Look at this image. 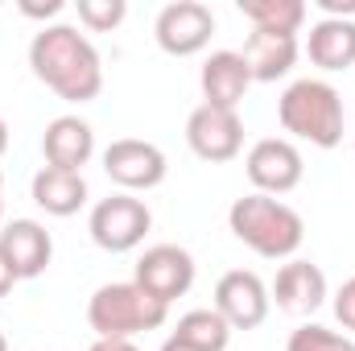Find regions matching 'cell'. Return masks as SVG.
Returning <instances> with one entry per match:
<instances>
[{
    "mask_svg": "<svg viewBox=\"0 0 355 351\" xmlns=\"http://www.w3.org/2000/svg\"><path fill=\"white\" fill-rule=\"evenodd\" d=\"M352 145H355V137H352Z\"/></svg>",
    "mask_w": 355,
    "mask_h": 351,
    "instance_id": "1f68e13d",
    "label": "cell"
},
{
    "mask_svg": "<svg viewBox=\"0 0 355 351\" xmlns=\"http://www.w3.org/2000/svg\"><path fill=\"white\" fill-rule=\"evenodd\" d=\"M277 120L293 141H310L314 149H335L343 141L347 108H343V95L327 79H297L281 91Z\"/></svg>",
    "mask_w": 355,
    "mask_h": 351,
    "instance_id": "3957f363",
    "label": "cell"
},
{
    "mask_svg": "<svg viewBox=\"0 0 355 351\" xmlns=\"http://www.w3.org/2000/svg\"><path fill=\"white\" fill-rule=\"evenodd\" d=\"M166 318H170V306L153 302L137 281H107L87 302V323L95 339H132L141 331L166 327Z\"/></svg>",
    "mask_w": 355,
    "mask_h": 351,
    "instance_id": "277c9868",
    "label": "cell"
},
{
    "mask_svg": "<svg viewBox=\"0 0 355 351\" xmlns=\"http://www.w3.org/2000/svg\"><path fill=\"white\" fill-rule=\"evenodd\" d=\"M0 257L17 273V281H33L50 268L54 240L37 219H12L0 228Z\"/></svg>",
    "mask_w": 355,
    "mask_h": 351,
    "instance_id": "7c38bea8",
    "label": "cell"
},
{
    "mask_svg": "<svg viewBox=\"0 0 355 351\" xmlns=\"http://www.w3.org/2000/svg\"><path fill=\"white\" fill-rule=\"evenodd\" d=\"M0 190H4V174H0Z\"/></svg>",
    "mask_w": 355,
    "mask_h": 351,
    "instance_id": "4dcf8cb0",
    "label": "cell"
},
{
    "mask_svg": "<svg viewBox=\"0 0 355 351\" xmlns=\"http://www.w3.org/2000/svg\"><path fill=\"white\" fill-rule=\"evenodd\" d=\"M297 33H272V29H252L244 42V62L252 71V83H277L293 71L297 62Z\"/></svg>",
    "mask_w": 355,
    "mask_h": 351,
    "instance_id": "2e32d148",
    "label": "cell"
},
{
    "mask_svg": "<svg viewBox=\"0 0 355 351\" xmlns=\"http://www.w3.org/2000/svg\"><path fill=\"white\" fill-rule=\"evenodd\" d=\"M285 351H355V339L352 335H339L331 327H318V323H306L289 335Z\"/></svg>",
    "mask_w": 355,
    "mask_h": 351,
    "instance_id": "44dd1931",
    "label": "cell"
},
{
    "mask_svg": "<svg viewBox=\"0 0 355 351\" xmlns=\"http://www.w3.org/2000/svg\"><path fill=\"white\" fill-rule=\"evenodd\" d=\"M12 285H17V273H12L8 261L0 257V298H8V293H12Z\"/></svg>",
    "mask_w": 355,
    "mask_h": 351,
    "instance_id": "484cf974",
    "label": "cell"
},
{
    "mask_svg": "<svg viewBox=\"0 0 355 351\" xmlns=\"http://www.w3.org/2000/svg\"><path fill=\"white\" fill-rule=\"evenodd\" d=\"M42 153H46V166L83 174V166L95 157V132L79 116H54L42 132Z\"/></svg>",
    "mask_w": 355,
    "mask_h": 351,
    "instance_id": "5bb4252c",
    "label": "cell"
},
{
    "mask_svg": "<svg viewBox=\"0 0 355 351\" xmlns=\"http://www.w3.org/2000/svg\"><path fill=\"white\" fill-rule=\"evenodd\" d=\"M103 174L112 178L124 194H137V190H153L162 186L170 174V162L166 153L153 145V141H141V137H120L103 149Z\"/></svg>",
    "mask_w": 355,
    "mask_h": 351,
    "instance_id": "8992f818",
    "label": "cell"
},
{
    "mask_svg": "<svg viewBox=\"0 0 355 351\" xmlns=\"http://www.w3.org/2000/svg\"><path fill=\"white\" fill-rule=\"evenodd\" d=\"M174 339L190 343L194 351H227L232 343V327L223 323V314L215 306H202V310H186L174 327Z\"/></svg>",
    "mask_w": 355,
    "mask_h": 351,
    "instance_id": "d6986e66",
    "label": "cell"
},
{
    "mask_svg": "<svg viewBox=\"0 0 355 351\" xmlns=\"http://www.w3.org/2000/svg\"><path fill=\"white\" fill-rule=\"evenodd\" d=\"M211 33H215V12L202 0H174L153 21V37L170 58H190V54L207 50Z\"/></svg>",
    "mask_w": 355,
    "mask_h": 351,
    "instance_id": "ba28073f",
    "label": "cell"
},
{
    "mask_svg": "<svg viewBox=\"0 0 355 351\" xmlns=\"http://www.w3.org/2000/svg\"><path fill=\"white\" fill-rule=\"evenodd\" d=\"M132 281H137L153 302L174 306L178 298H186L190 285H194V257H190L186 248H178V244H153V248L141 252Z\"/></svg>",
    "mask_w": 355,
    "mask_h": 351,
    "instance_id": "9c48e42d",
    "label": "cell"
},
{
    "mask_svg": "<svg viewBox=\"0 0 355 351\" xmlns=\"http://www.w3.org/2000/svg\"><path fill=\"white\" fill-rule=\"evenodd\" d=\"M0 351H8V339H4V331H0Z\"/></svg>",
    "mask_w": 355,
    "mask_h": 351,
    "instance_id": "f1b7e54d",
    "label": "cell"
},
{
    "mask_svg": "<svg viewBox=\"0 0 355 351\" xmlns=\"http://www.w3.org/2000/svg\"><path fill=\"white\" fill-rule=\"evenodd\" d=\"M227 228H232V236H236L244 248H252V252L265 257V261H285V257H293V252L302 248V240H306L302 215H297L289 203L268 198V194H257V190L232 203Z\"/></svg>",
    "mask_w": 355,
    "mask_h": 351,
    "instance_id": "7a4b0ae2",
    "label": "cell"
},
{
    "mask_svg": "<svg viewBox=\"0 0 355 351\" xmlns=\"http://www.w3.org/2000/svg\"><path fill=\"white\" fill-rule=\"evenodd\" d=\"M21 12H25V17H58V12H62V0H46V4L21 0Z\"/></svg>",
    "mask_w": 355,
    "mask_h": 351,
    "instance_id": "cb8c5ba5",
    "label": "cell"
},
{
    "mask_svg": "<svg viewBox=\"0 0 355 351\" xmlns=\"http://www.w3.org/2000/svg\"><path fill=\"white\" fill-rule=\"evenodd\" d=\"M240 12L252 21V29L272 33H297L306 25V0H240Z\"/></svg>",
    "mask_w": 355,
    "mask_h": 351,
    "instance_id": "ffe728a7",
    "label": "cell"
},
{
    "mask_svg": "<svg viewBox=\"0 0 355 351\" xmlns=\"http://www.w3.org/2000/svg\"><path fill=\"white\" fill-rule=\"evenodd\" d=\"M29 67L67 103H91L103 91V58L75 25H42L29 42Z\"/></svg>",
    "mask_w": 355,
    "mask_h": 351,
    "instance_id": "6da1fadb",
    "label": "cell"
},
{
    "mask_svg": "<svg viewBox=\"0 0 355 351\" xmlns=\"http://www.w3.org/2000/svg\"><path fill=\"white\" fill-rule=\"evenodd\" d=\"M4 149H8V124H4V116H0V157H4Z\"/></svg>",
    "mask_w": 355,
    "mask_h": 351,
    "instance_id": "83f0119b",
    "label": "cell"
},
{
    "mask_svg": "<svg viewBox=\"0 0 355 351\" xmlns=\"http://www.w3.org/2000/svg\"><path fill=\"white\" fill-rule=\"evenodd\" d=\"M268 306H272L268 285L252 268H232L215 285V310L223 314L232 331H257L268 318Z\"/></svg>",
    "mask_w": 355,
    "mask_h": 351,
    "instance_id": "8fae6325",
    "label": "cell"
},
{
    "mask_svg": "<svg viewBox=\"0 0 355 351\" xmlns=\"http://www.w3.org/2000/svg\"><path fill=\"white\" fill-rule=\"evenodd\" d=\"M162 351H194V348H190V343H182V339H174V335H170V339L162 343Z\"/></svg>",
    "mask_w": 355,
    "mask_h": 351,
    "instance_id": "4316f807",
    "label": "cell"
},
{
    "mask_svg": "<svg viewBox=\"0 0 355 351\" xmlns=\"http://www.w3.org/2000/svg\"><path fill=\"white\" fill-rule=\"evenodd\" d=\"M75 8H79V21L87 29H95V33H112L128 17V4L124 0H79Z\"/></svg>",
    "mask_w": 355,
    "mask_h": 351,
    "instance_id": "7402d4cb",
    "label": "cell"
},
{
    "mask_svg": "<svg viewBox=\"0 0 355 351\" xmlns=\"http://www.w3.org/2000/svg\"><path fill=\"white\" fill-rule=\"evenodd\" d=\"M87 351H141L132 339H95Z\"/></svg>",
    "mask_w": 355,
    "mask_h": 351,
    "instance_id": "d4e9b609",
    "label": "cell"
},
{
    "mask_svg": "<svg viewBox=\"0 0 355 351\" xmlns=\"http://www.w3.org/2000/svg\"><path fill=\"white\" fill-rule=\"evenodd\" d=\"M149 228H153V215H149L145 198L124 194V190L99 198V203L91 207V219H87L91 240H95L103 252H116V257L141 248L145 236H149Z\"/></svg>",
    "mask_w": 355,
    "mask_h": 351,
    "instance_id": "5b68a950",
    "label": "cell"
},
{
    "mask_svg": "<svg viewBox=\"0 0 355 351\" xmlns=\"http://www.w3.org/2000/svg\"><path fill=\"white\" fill-rule=\"evenodd\" d=\"M198 87H202V103L236 112L252 87V71L240 50H215V54H207V62L198 71Z\"/></svg>",
    "mask_w": 355,
    "mask_h": 351,
    "instance_id": "4fadbf2b",
    "label": "cell"
},
{
    "mask_svg": "<svg viewBox=\"0 0 355 351\" xmlns=\"http://www.w3.org/2000/svg\"><path fill=\"white\" fill-rule=\"evenodd\" d=\"M29 190H33V203L46 215H54V219H71L87 203V178L71 174V170H54V166H42L33 174V186Z\"/></svg>",
    "mask_w": 355,
    "mask_h": 351,
    "instance_id": "e0dca14e",
    "label": "cell"
},
{
    "mask_svg": "<svg viewBox=\"0 0 355 351\" xmlns=\"http://www.w3.org/2000/svg\"><path fill=\"white\" fill-rule=\"evenodd\" d=\"M306 54L322 71H347V67H355V21H339V17L314 21L310 37H306Z\"/></svg>",
    "mask_w": 355,
    "mask_h": 351,
    "instance_id": "ac0fdd59",
    "label": "cell"
},
{
    "mask_svg": "<svg viewBox=\"0 0 355 351\" xmlns=\"http://www.w3.org/2000/svg\"><path fill=\"white\" fill-rule=\"evenodd\" d=\"M186 145H190L194 157H202L211 166L240 157V149H244V120H240V112L198 103L186 116Z\"/></svg>",
    "mask_w": 355,
    "mask_h": 351,
    "instance_id": "52a82bcc",
    "label": "cell"
},
{
    "mask_svg": "<svg viewBox=\"0 0 355 351\" xmlns=\"http://www.w3.org/2000/svg\"><path fill=\"white\" fill-rule=\"evenodd\" d=\"M335 318L343 331H355V277H347L335 293Z\"/></svg>",
    "mask_w": 355,
    "mask_h": 351,
    "instance_id": "603a6c76",
    "label": "cell"
},
{
    "mask_svg": "<svg viewBox=\"0 0 355 351\" xmlns=\"http://www.w3.org/2000/svg\"><path fill=\"white\" fill-rule=\"evenodd\" d=\"M244 170H248V182L257 186V194L277 198V194H289L302 182L306 162H302V149L289 137H265L248 149Z\"/></svg>",
    "mask_w": 355,
    "mask_h": 351,
    "instance_id": "30bf717a",
    "label": "cell"
},
{
    "mask_svg": "<svg viewBox=\"0 0 355 351\" xmlns=\"http://www.w3.org/2000/svg\"><path fill=\"white\" fill-rule=\"evenodd\" d=\"M0 228H4V198H0Z\"/></svg>",
    "mask_w": 355,
    "mask_h": 351,
    "instance_id": "f546056e",
    "label": "cell"
},
{
    "mask_svg": "<svg viewBox=\"0 0 355 351\" xmlns=\"http://www.w3.org/2000/svg\"><path fill=\"white\" fill-rule=\"evenodd\" d=\"M268 298L277 302V310L285 314H314L327 302V273L314 261H289L281 264Z\"/></svg>",
    "mask_w": 355,
    "mask_h": 351,
    "instance_id": "9a60e30c",
    "label": "cell"
}]
</instances>
